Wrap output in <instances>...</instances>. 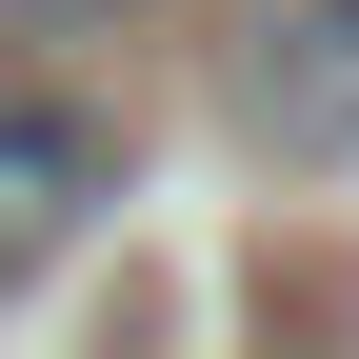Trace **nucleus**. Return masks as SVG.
I'll list each match as a JSON object with an SVG mask.
<instances>
[{
	"instance_id": "nucleus-1",
	"label": "nucleus",
	"mask_w": 359,
	"mask_h": 359,
	"mask_svg": "<svg viewBox=\"0 0 359 359\" xmlns=\"http://www.w3.org/2000/svg\"><path fill=\"white\" fill-rule=\"evenodd\" d=\"M120 160H140V140H120V100H80V80H20V60H0V299L60 280V259L120 219Z\"/></svg>"
},
{
	"instance_id": "nucleus-3",
	"label": "nucleus",
	"mask_w": 359,
	"mask_h": 359,
	"mask_svg": "<svg viewBox=\"0 0 359 359\" xmlns=\"http://www.w3.org/2000/svg\"><path fill=\"white\" fill-rule=\"evenodd\" d=\"M100 20H140V0H0V40H100Z\"/></svg>"
},
{
	"instance_id": "nucleus-2",
	"label": "nucleus",
	"mask_w": 359,
	"mask_h": 359,
	"mask_svg": "<svg viewBox=\"0 0 359 359\" xmlns=\"http://www.w3.org/2000/svg\"><path fill=\"white\" fill-rule=\"evenodd\" d=\"M219 120H240L280 180H359V0H240Z\"/></svg>"
}]
</instances>
